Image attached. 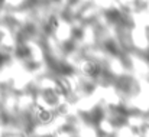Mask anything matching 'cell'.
Returning a JSON list of instances; mask_svg holds the SVG:
<instances>
[{
  "label": "cell",
  "instance_id": "cell-1",
  "mask_svg": "<svg viewBox=\"0 0 149 137\" xmlns=\"http://www.w3.org/2000/svg\"><path fill=\"white\" fill-rule=\"evenodd\" d=\"M84 72L93 77V75H96V74L99 72V65H97L96 62H91V61H90V62H87V64L84 65Z\"/></svg>",
  "mask_w": 149,
  "mask_h": 137
}]
</instances>
